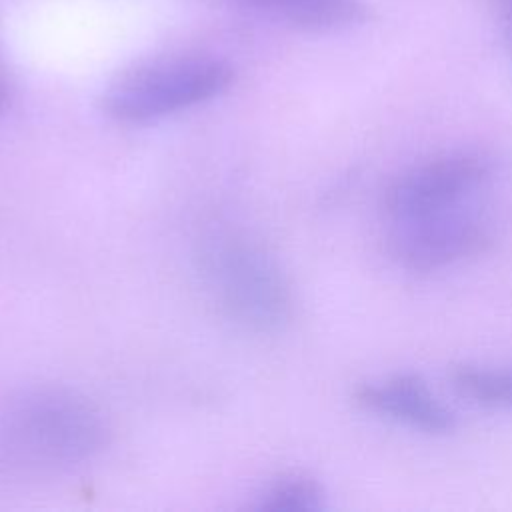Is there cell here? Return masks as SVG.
Instances as JSON below:
<instances>
[{"instance_id":"1","label":"cell","mask_w":512,"mask_h":512,"mask_svg":"<svg viewBox=\"0 0 512 512\" xmlns=\"http://www.w3.org/2000/svg\"><path fill=\"white\" fill-rule=\"evenodd\" d=\"M106 440L102 410L74 390L34 386L0 402V458L14 466L66 468L90 460Z\"/></svg>"},{"instance_id":"2","label":"cell","mask_w":512,"mask_h":512,"mask_svg":"<svg viewBox=\"0 0 512 512\" xmlns=\"http://www.w3.org/2000/svg\"><path fill=\"white\" fill-rule=\"evenodd\" d=\"M206 288L222 314L252 332H276L292 314V292L280 264L250 238L216 230L198 248Z\"/></svg>"},{"instance_id":"3","label":"cell","mask_w":512,"mask_h":512,"mask_svg":"<svg viewBox=\"0 0 512 512\" xmlns=\"http://www.w3.org/2000/svg\"><path fill=\"white\" fill-rule=\"evenodd\" d=\"M232 78L230 64L214 56L162 58L116 78L102 96V108L118 122H150L212 100Z\"/></svg>"},{"instance_id":"4","label":"cell","mask_w":512,"mask_h":512,"mask_svg":"<svg viewBox=\"0 0 512 512\" xmlns=\"http://www.w3.org/2000/svg\"><path fill=\"white\" fill-rule=\"evenodd\" d=\"M492 242L490 220L462 204L426 216L392 220L386 252L408 272H436L486 252Z\"/></svg>"},{"instance_id":"5","label":"cell","mask_w":512,"mask_h":512,"mask_svg":"<svg viewBox=\"0 0 512 512\" xmlns=\"http://www.w3.org/2000/svg\"><path fill=\"white\" fill-rule=\"evenodd\" d=\"M494 174V160L480 150H454L400 172L384 190L390 220H404L468 204Z\"/></svg>"},{"instance_id":"6","label":"cell","mask_w":512,"mask_h":512,"mask_svg":"<svg viewBox=\"0 0 512 512\" xmlns=\"http://www.w3.org/2000/svg\"><path fill=\"white\" fill-rule=\"evenodd\" d=\"M352 398L364 412L424 434L440 436L456 428V414L432 392L422 376L412 372L362 382L354 388Z\"/></svg>"},{"instance_id":"7","label":"cell","mask_w":512,"mask_h":512,"mask_svg":"<svg viewBox=\"0 0 512 512\" xmlns=\"http://www.w3.org/2000/svg\"><path fill=\"white\" fill-rule=\"evenodd\" d=\"M254 16L270 18L292 28L332 32L364 24L370 6L364 0H222Z\"/></svg>"},{"instance_id":"8","label":"cell","mask_w":512,"mask_h":512,"mask_svg":"<svg viewBox=\"0 0 512 512\" xmlns=\"http://www.w3.org/2000/svg\"><path fill=\"white\" fill-rule=\"evenodd\" d=\"M450 384L476 406L512 410V366L458 364L450 370Z\"/></svg>"},{"instance_id":"9","label":"cell","mask_w":512,"mask_h":512,"mask_svg":"<svg viewBox=\"0 0 512 512\" xmlns=\"http://www.w3.org/2000/svg\"><path fill=\"white\" fill-rule=\"evenodd\" d=\"M326 506L322 484L308 474H286L272 482L256 502L258 510L270 512H316Z\"/></svg>"},{"instance_id":"10","label":"cell","mask_w":512,"mask_h":512,"mask_svg":"<svg viewBox=\"0 0 512 512\" xmlns=\"http://www.w3.org/2000/svg\"><path fill=\"white\" fill-rule=\"evenodd\" d=\"M498 8H500V16L504 20V28H506V36L510 40L512 46V0H496Z\"/></svg>"},{"instance_id":"11","label":"cell","mask_w":512,"mask_h":512,"mask_svg":"<svg viewBox=\"0 0 512 512\" xmlns=\"http://www.w3.org/2000/svg\"><path fill=\"white\" fill-rule=\"evenodd\" d=\"M10 96H12V88H10V80L0 64V112L10 104Z\"/></svg>"}]
</instances>
